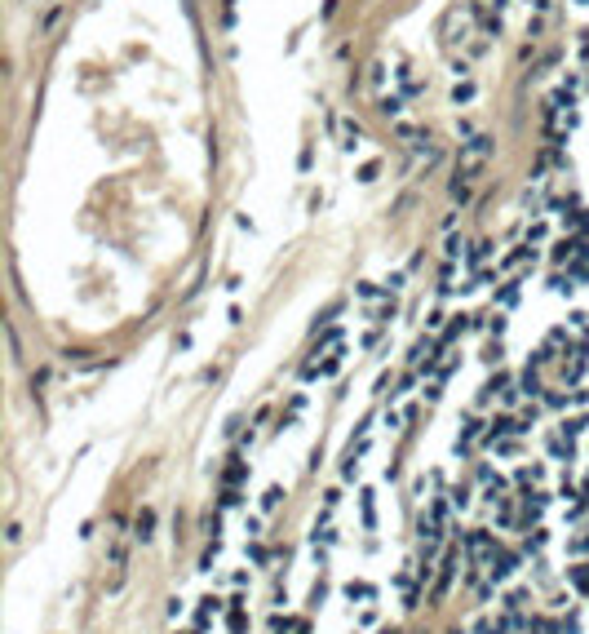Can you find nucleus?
I'll use <instances>...</instances> for the list:
<instances>
[]
</instances>
